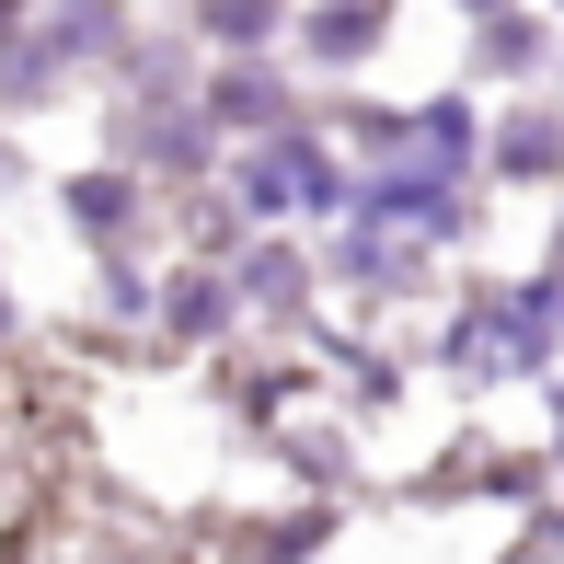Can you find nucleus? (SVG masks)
<instances>
[{
    "label": "nucleus",
    "mask_w": 564,
    "mask_h": 564,
    "mask_svg": "<svg viewBox=\"0 0 564 564\" xmlns=\"http://www.w3.org/2000/svg\"><path fill=\"white\" fill-rule=\"evenodd\" d=\"M0 23H12V0H0Z\"/></svg>",
    "instance_id": "nucleus-1"
}]
</instances>
